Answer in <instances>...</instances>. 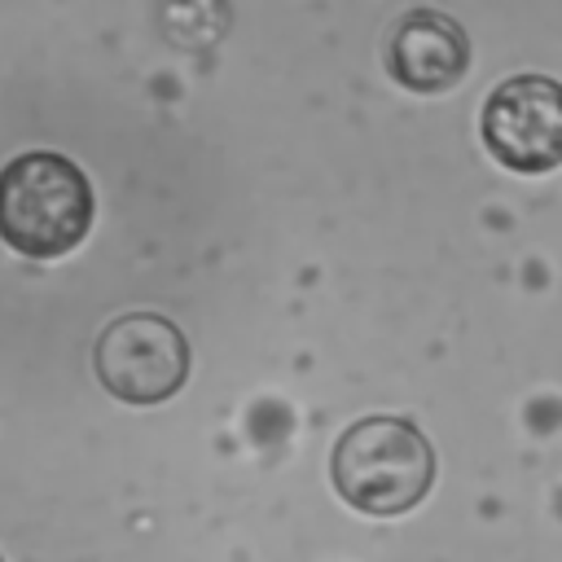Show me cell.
Segmentation results:
<instances>
[{
  "mask_svg": "<svg viewBox=\"0 0 562 562\" xmlns=\"http://www.w3.org/2000/svg\"><path fill=\"white\" fill-rule=\"evenodd\" d=\"M88 176L53 149L18 154L0 167V241L26 259H61L92 228Z\"/></svg>",
  "mask_w": 562,
  "mask_h": 562,
  "instance_id": "6da1fadb",
  "label": "cell"
},
{
  "mask_svg": "<svg viewBox=\"0 0 562 562\" xmlns=\"http://www.w3.org/2000/svg\"><path fill=\"white\" fill-rule=\"evenodd\" d=\"M334 492L373 518L413 509L435 483V448L404 417H360L351 422L329 457Z\"/></svg>",
  "mask_w": 562,
  "mask_h": 562,
  "instance_id": "7a4b0ae2",
  "label": "cell"
},
{
  "mask_svg": "<svg viewBox=\"0 0 562 562\" xmlns=\"http://www.w3.org/2000/svg\"><path fill=\"white\" fill-rule=\"evenodd\" d=\"M97 382L123 404H162L189 378V342L158 312L114 316L92 351Z\"/></svg>",
  "mask_w": 562,
  "mask_h": 562,
  "instance_id": "3957f363",
  "label": "cell"
},
{
  "mask_svg": "<svg viewBox=\"0 0 562 562\" xmlns=\"http://www.w3.org/2000/svg\"><path fill=\"white\" fill-rule=\"evenodd\" d=\"M487 154L518 176L562 167V83L549 75H514L496 83L479 119Z\"/></svg>",
  "mask_w": 562,
  "mask_h": 562,
  "instance_id": "277c9868",
  "label": "cell"
},
{
  "mask_svg": "<svg viewBox=\"0 0 562 562\" xmlns=\"http://www.w3.org/2000/svg\"><path fill=\"white\" fill-rule=\"evenodd\" d=\"M386 70L408 92H422V97L448 92L470 70V40L457 18L439 9H413L391 26Z\"/></svg>",
  "mask_w": 562,
  "mask_h": 562,
  "instance_id": "5b68a950",
  "label": "cell"
},
{
  "mask_svg": "<svg viewBox=\"0 0 562 562\" xmlns=\"http://www.w3.org/2000/svg\"><path fill=\"white\" fill-rule=\"evenodd\" d=\"M158 26L180 48H206L224 35L228 9H224V0H162Z\"/></svg>",
  "mask_w": 562,
  "mask_h": 562,
  "instance_id": "8992f818",
  "label": "cell"
}]
</instances>
